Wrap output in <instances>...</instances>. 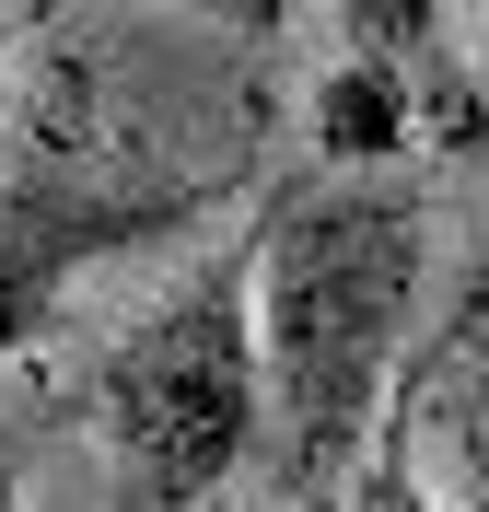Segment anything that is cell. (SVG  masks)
Listing matches in <instances>:
<instances>
[{
  "label": "cell",
  "instance_id": "obj_2",
  "mask_svg": "<svg viewBox=\"0 0 489 512\" xmlns=\"http://www.w3.org/2000/svg\"><path fill=\"white\" fill-rule=\"evenodd\" d=\"M268 431V350H257V245L163 291L105 350V454L129 478V512H198Z\"/></svg>",
  "mask_w": 489,
  "mask_h": 512
},
{
  "label": "cell",
  "instance_id": "obj_7",
  "mask_svg": "<svg viewBox=\"0 0 489 512\" xmlns=\"http://www.w3.org/2000/svg\"><path fill=\"white\" fill-rule=\"evenodd\" d=\"M12 501H24V489H12V454H0V512H12Z\"/></svg>",
  "mask_w": 489,
  "mask_h": 512
},
{
  "label": "cell",
  "instance_id": "obj_1",
  "mask_svg": "<svg viewBox=\"0 0 489 512\" xmlns=\"http://www.w3.org/2000/svg\"><path fill=\"white\" fill-rule=\"evenodd\" d=\"M431 222L396 175H315L280 187L257 233V350H268V478L326 512L373 466V408L396 373V326L420 303Z\"/></svg>",
  "mask_w": 489,
  "mask_h": 512
},
{
  "label": "cell",
  "instance_id": "obj_4",
  "mask_svg": "<svg viewBox=\"0 0 489 512\" xmlns=\"http://www.w3.org/2000/svg\"><path fill=\"white\" fill-rule=\"evenodd\" d=\"M350 24H361V47L315 82V152H326V175H396L420 105H408V70H396L385 24L373 12H350Z\"/></svg>",
  "mask_w": 489,
  "mask_h": 512
},
{
  "label": "cell",
  "instance_id": "obj_5",
  "mask_svg": "<svg viewBox=\"0 0 489 512\" xmlns=\"http://www.w3.org/2000/svg\"><path fill=\"white\" fill-rule=\"evenodd\" d=\"M350 512H443V501L408 478V443H373V466L350 478Z\"/></svg>",
  "mask_w": 489,
  "mask_h": 512
},
{
  "label": "cell",
  "instance_id": "obj_3",
  "mask_svg": "<svg viewBox=\"0 0 489 512\" xmlns=\"http://www.w3.org/2000/svg\"><path fill=\"white\" fill-rule=\"evenodd\" d=\"M198 187H82V175H12L0 187V361L35 350L59 291L94 268V256L140 245V233L187 222Z\"/></svg>",
  "mask_w": 489,
  "mask_h": 512
},
{
  "label": "cell",
  "instance_id": "obj_6",
  "mask_svg": "<svg viewBox=\"0 0 489 512\" xmlns=\"http://www.w3.org/2000/svg\"><path fill=\"white\" fill-rule=\"evenodd\" d=\"M455 478H466V512H489V408L455 431Z\"/></svg>",
  "mask_w": 489,
  "mask_h": 512
}]
</instances>
